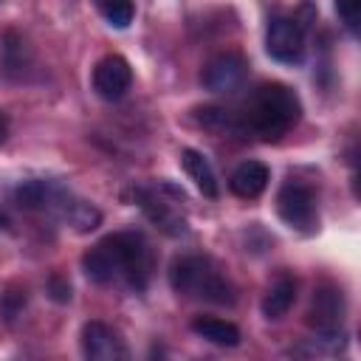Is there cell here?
I'll return each mask as SVG.
<instances>
[{
    "label": "cell",
    "mask_w": 361,
    "mask_h": 361,
    "mask_svg": "<svg viewBox=\"0 0 361 361\" xmlns=\"http://www.w3.org/2000/svg\"><path fill=\"white\" fill-rule=\"evenodd\" d=\"M82 271L87 274V279L99 285L113 279H127L135 290H144L152 271V251L141 234L118 231L96 243L90 251H85Z\"/></svg>",
    "instance_id": "cell-1"
},
{
    "label": "cell",
    "mask_w": 361,
    "mask_h": 361,
    "mask_svg": "<svg viewBox=\"0 0 361 361\" xmlns=\"http://www.w3.org/2000/svg\"><path fill=\"white\" fill-rule=\"evenodd\" d=\"M234 118L237 130H248L262 141H276L302 118V102L288 85L265 82L251 93L243 113H234Z\"/></svg>",
    "instance_id": "cell-2"
},
{
    "label": "cell",
    "mask_w": 361,
    "mask_h": 361,
    "mask_svg": "<svg viewBox=\"0 0 361 361\" xmlns=\"http://www.w3.org/2000/svg\"><path fill=\"white\" fill-rule=\"evenodd\" d=\"M169 285L175 293L209 305H234V285L206 257H180L172 262Z\"/></svg>",
    "instance_id": "cell-3"
},
{
    "label": "cell",
    "mask_w": 361,
    "mask_h": 361,
    "mask_svg": "<svg viewBox=\"0 0 361 361\" xmlns=\"http://www.w3.org/2000/svg\"><path fill=\"white\" fill-rule=\"evenodd\" d=\"M276 212L282 217V223L293 231L302 234H313L319 226V212H316V195L307 183L290 178L279 186L276 195Z\"/></svg>",
    "instance_id": "cell-4"
},
{
    "label": "cell",
    "mask_w": 361,
    "mask_h": 361,
    "mask_svg": "<svg viewBox=\"0 0 361 361\" xmlns=\"http://www.w3.org/2000/svg\"><path fill=\"white\" fill-rule=\"evenodd\" d=\"M265 51L282 65H299L305 59V25L296 17H274L265 31Z\"/></svg>",
    "instance_id": "cell-5"
},
{
    "label": "cell",
    "mask_w": 361,
    "mask_h": 361,
    "mask_svg": "<svg viewBox=\"0 0 361 361\" xmlns=\"http://www.w3.org/2000/svg\"><path fill=\"white\" fill-rule=\"evenodd\" d=\"M307 322L319 336H336L344 324V293L341 288L324 282L313 290L310 299V310H307Z\"/></svg>",
    "instance_id": "cell-6"
},
{
    "label": "cell",
    "mask_w": 361,
    "mask_h": 361,
    "mask_svg": "<svg viewBox=\"0 0 361 361\" xmlns=\"http://www.w3.org/2000/svg\"><path fill=\"white\" fill-rule=\"evenodd\" d=\"M248 79V62L240 54H220L206 62L200 82L212 93H234Z\"/></svg>",
    "instance_id": "cell-7"
},
{
    "label": "cell",
    "mask_w": 361,
    "mask_h": 361,
    "mask_svg": "<svg viewBox=\"0 0 361 361\" xmlns=\"http://www.w3.org/2000/svg\"><path fill=\"white\" fill-rule=\"evenodd\" d=\"M79 344H82V355L90 358V361H118V358H127V344L118 336V330H113L110 324L96 322V319L82 324Z\"/></svg>",
    "instance_id": "cell-8"
},
{
    "label": "cell",
    "mask_w": 361,
    "mask_h": 361,
    "mask_svg": "<svg viewBox=\"0 0 361 361\" xmlns=\"http://www.w3.org/2000/svg\"><path fill=\"white\" fill-rule=\"evenodd\" d=\"M133 85V68L124 56L118 54H110L104 59L96 62L93 68V90L107 99V102H118Z\"/></svg>",
    "instance_id": "cell-9"
},
{
    "label": "cell",
    "mask_w": 361,
    "mask_h": 361,
    "mask_svg": "<svg viewBox=\"0 0 361 361\" xmlns=\"http://www.w3.org/2000/svg\"><path fill=\"white\" fill-rule=\"evenodd\" d=\"M138 206L144 209V214H147V220L149 223H155L164 234H169V237H183L189 228H186V220L172 209V203H166L164 197H158L155 192H147V189H141L138 192Z\"/></svg>",
    "instance_id": "cell-10"
},
{
    "label": "cell",
    "mask_w": 361,
    "mask_h": 361,
    "mask_svg": "<svg viewBox=\"0 0 361 361\" xmlns=\"http://www.w3.org/2000/svg\"><path fill=\"white\" fill-rule=\"evenodd\" d=\"M268 180H271V172H268V166H265L262 161H243V164L231 172L228 186H231V192H234L237 197L254 200V197H259V195L265 192Z\"/></svg>",
    "instance_id": "cell-11"
},
{
    "label": "cell",
    "mask_w": 361,
    "mask_h": 361,
    "mask_svg": "<svg viewBox=\"0 0 361 361\" xmlns=\"http://www.w3.org/2000/svg\"><path fill=\"white\" fill-rule=\"evenodd\" d=\"M180 166H183V172L195 180V186H197L206 197H217V195H220L217 175H214V169H212V164H209V158H206L203 152L186 147V149L180 152Z\"/></svg>",
    "instance_id": "cell-12"
},
{
    "label": "cell",
    "mask_w": 361,
    "mask_h": 361,
    "mask_svg": "<svg viewBox=\"0 0 361 361\" xmlns=\"http://www.w3.org/2000/svg\"><path fill=\"white\" fill-rule=\"evenodd\" d=\"M192 330L200 338H206L209 344H217V347H237L240 344L237 324H231L226 319H217V316H197L192 322Z\"/></svg>",
    "instance_id": "cell-13"
},
{
    "label": "cell",
    "mask_w": 361,
    "mask_h": 361,
    "mask_svg": "<svg viewBox=\"0 0 361 361\" xmlns=\"http://www.w3.org/2000/svg\"><path fill=\"white\" fill-rule=\"evenodd\" d=\"M293 302H296V282L290 276H279L268 288V293L262 299V316L271 319V322H276V319H282L293 307Z\"/></svg>",
    "instance_id": "cell-14"
},
{
    "label": "cell",
    "mask_w": 361,
    "mask_h": 361,
    "mask_svg": "<svg viewBox=\"0 0 361 361\" xmlns=\"http://www.w3.org/2000/svg\"><path fill=\"white\" fill-rule=\"evenodd\" d=\"M62 217L76 228V231H93L99 223H102V214H99V209H93L90 203H85V200H71V195H68V200L62 203Z\"/></svg>",
    "instance_id": "cell-15"
},
{
    "label": "cell",
    "mask_w": 361,
    "mask_h": 361,
    "mask_svg": "<svg viewBox=\"0 0 361 361\" xmlns=\"http://www.w3.org/2000/svg\"><path fill=\"white\" fill-rule=\"evenodd\" d=\"M102 17L113 25V28H127L135 17V8H133V0H96Z\"/></svg>",
    "instance_id": "cell-16"
},
{
    "label": "cell",
    "mask_w": 361,
    "mask_h": 361,
    "mask_svg": "<svg viewBox=\"0 0 361 361\" xmlns=\"http://www.w3.org/2000/svg\"><path fill=\"white\" fill-rule=\"evenodd\" d=\"M336 14L353 37L361 34V0H336Z\"/></svg>",
    "instance_id": "cell-17"
},
{
    "label": "cell",
    "mask_w": 361,
    "mask_h": 361,
    "mask_svg": "<svg viewBox=\"0 0 361 361\" xmlns=\"http://www.w3.org/2000/svg\"><path fill=\"white\" fill-rule=\"evenodd\" d=\"M48 293H51V299H54V302L65 305V302H71V282H68L65 276L54 274V276L48 279Z\"/></svg>",
    "instance_id": "cell-18"
},
{
    "label": "cell",
    "mask_w": 361,
    "mask_h": 361,
    "mask_svg": "<svg viewBox=\"0 0 361 361\" xmlns=\"http://www.w3.org/2000/svg\"><path fill=\"white\" fill-rule=\"evenodd\" d=\"M3 135H6V118H3V113H0V141H3Z\"/></svg>",
    "instance_id": "cell-19"
}]
</instances>
